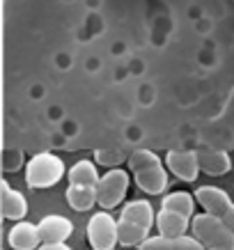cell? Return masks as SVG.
Instances as JSON below:
<instances>
[{"label":"cell","mask_w":234,"mask_h":250,"mask_svg":"<svg viewBox=\"0 0 234 250\" xmlns=\"http://www.w3.org/2000/svg\"><path fill=\"white\" fill-rule=\"evenodd\" d=\"M128 170L133 172L138 188L147 195H161L168 186V172L161 159L149 149H138L128 156Z\"/></svg>","instance_id":"cell-1"},{"label":"cell","mask_w":234,"mask_h":250,"mask_svg":"<svg viewBox=\"0 0 234 250\" xmlns=\"http://www.w3.org/2000/svg\"><path fill=\"white\" fill-rule=\"evenodd\" d=\"M191 232L204 248H227L234 241V232L227 228L223 218L213 213H193L191 216Z\"/></svg>","instance_id":"cell-2"},{"label":"cell","mask_w":234,"mask_h":250,"mask_svg":"<svg viewBox=\"0 0 234 250\" xmlns=\"http://www.w3.org/2000/svg\"><path fill=\"white\" fill-rule=\"evenodd\" d=\"M62 177H64V163L55 154H35L25 166V184L30 188H51Z\"/></svg>","instance_id":"cell-3"},{"label":"cell","mask_w":234,"mask_h":250,"mask_svg":"<svg viewBox=\"0 0 234 250\" xmlns=\"http://www.w3.org/2000/svg\"><path fill=\"white\" fill-rule=\"evenodd\" d=\"M128 190V172L122 167H110L97 182V205L101 209H115Z\"/></svg>","instance_id":"cell-4"},{"label":"cell","mask_w":234,"mask_h":250,"mask_svg":"<svg viewBox=\"0 0 234 250\" xmlns=\"http://www.w3.org/2000/svg\"><path fill=\"white\" fill-rule=\"evenodd\" d=\"M87 241L92 250H113L117 246V220L108 211L94 213L87 223Z\"/></svg>","instance_id":"cell-5"},{"label":"cell","mask_w":234,"mask_h":250,"mask_svg":"<svg viewBox=\"0 0 234 250\" xmlns=\"http://www.w3.org/2000/svg\"><path fill=\"white\" fill-rule=\"evenodd\" d=\"M166 166L168 170L181 179V182H195L200 174V166H197V156L191 149H170L166 154Z\"/></svg>","instance_id":"cell-6"},{"label":"cell","mask_w":234,"mask_h":250,"mask_svg":"<svg viewBox=\"0 0 234 250\" xmlns=\"http://www.w3.org/2000/svg\"><path fill=\"white\" fill-rule=\"evenodd\" d=\"M42 243H64L74 232V223L64 216H44L37 223Z\"/></svg>","instance_id":"cell-7"},{"label":"cell","mask_w":234,"mask_h":250,"mask_svg":"<svg viewBox=\"0 0 234 250\" xmlns=\"http://www.w3.org/2000/svg\"><path fill=\"white\" fill-rule=\"evenodd\" d=\"M195 200L204 211L213 213V216H218V218H223V213L232 207L230 195H227L223 188H218V186H200V188L195 190Z\"/></svg>","instance_id":"cell-8"},{"label":"cell","mask_w":234,"mask_h":250,"mask_svg":"<svg viewBox=\"0 0 234 250\" xmlns=\"http://www.w3.org/2000/svg\"><path fill=\"white\" fill-rule=\"evenodd\" d=\"M138 250H204V246L195 236H147L145 241L138 243Z\"/></svg>","instance_id":"cell-9"},{"label":"cell","mask_w":234,"mask_h":250,"mask_svg":"<svg viewBox=\"0 0 234 250\" xmlns=\"http://www.w3.org/2000/svg\"><path fill=\"white\" fill-rule=\"evenodd\" d=\"M195 156H197L200 172L209 174V177H223V174H227L230 167H232L230 154L223 152V149H197Z\"/></svg>","instance_id":"cell-10"},{"label":"cell","mask_w":234,"mask_h":250,"mask_svg":"<svg viewBox=\"0 0 234 250\" xmlns=\"http://www.w3.org/2000/svg\"><path fill=\"white\" fill-rule=\"evenodd\" d=\"M0 209L7 220H23L28 213V200L7 182H0Z\"/></svg>","instance_id":"cell-11"},{"label":"cell","mask_w":234,"mask_h":250,"mask_svg":"<svg viewBox=\"0 0 234 250\" xmlns=\"http://www.w3.org/2000/svg\"><path fill=\"white\" fill-rule=\"evenodd\" d=\"M7 241L14 250H37L42 239H39V229L35 223L16 220V225L9 229Z\"/></svg>","instance_id":"cell-12"},{"label":"cell","mask_w":234,"mask_h":250,"mask_svg":"<svg viewBox=\"0 0 234 250\" xmlns=\"http://www.w3.org/2000/svg\"><path fill=\"white\" fill-rule=\"evenodd\" d=\"M154 223L159 228V234L170 236V239L186 234V229L191 228V218H186V216H181L177 211H170V209H163V207H161L159 216L154 218Z\"/></svg>","instance_id":"cell-13"},{"label":"cell","mask_w":234,"mask_h":250,"mask_svg":"<svg viewBox=\"0 0 234 250\" xmlns=\"http://www.w3.org/2000/svg\"><path fill=\"white\" fill-rule=\"evenodd\" d=\"M154 209L147 200H133V202H128L124 205L120 213V220H131V223H136V225H143V228H149L154 225Z\"/></svg>","instance_id":"cell-14"},{"label":"cell","mask_w":234,"mask_h":250,"mask_svg":"<svg viewBox=\"0 0 234 250\" xmlns=\"http://www.w3.org/2000/svg\"><path fill=\"white\" fill-rule=\"evenodd\" d=\"M67 202L74 211H87L97 205V186H83V184H69Z\"/></svg>","instance_id":"cell-15"},{"label":"cell","mask_w":234,"mask_h":250,"mask_svg":"<svg viewBox=\"0 0 234 250\" xmlns=\"http://www.w3.org/2000/svg\"><path fill=\"white\" fill-rule=\"evenodd\" d=\"M149 236V228L136 225L131 220H117V243L122 246H138Z\"/></svg>","instance_id":"cell-16"},{"label":"cell","mask_w":234,"mask_h":250,"mask_svg":"<svg viewBox=\"0 0 234 250\" xmlns=\"http://www.w3.org/2000/svg\"><path fill=\"white\" fill-rule=\"evenodd\" d=\"M69 184H83V186H97L99 182V172L97 166L92 161H78L69 167Z\"/></svg>","instance_id":"cell-17"},{"label":"cell","mask_w":234,"mask_h":250,"mask_svg":"<svg viewBox=\"0 0 234 250\" xmlns=\"http://www.w3.org/2000/svg\"><path fill=\"white\" fill-rule=\"evenodd\" d=\"M163 209H170V211H177L181 216L191 218L193 211H195V197L191 195V193H184V190L170 193V195L163 197Z\"/></svg>","instance_id":"cell-18"},{"label":"cell","mask_w":234,"mask_h":250,"mask_svg":"<svg viewBox=\"0 0 234 250\" xmlns=\"http://www.w3.org/2000/svg\"><path fill=\"white\" fill-rule=\"evenodd\" d=\"M94 161L101 163V166L117 167L124 161V152H120V149H97L94 152Z\"/></svg>","instance_id":"cell-19"},{"label":"cell","mask_w":234,"mask_h":250,"mask_svg":"<svg viewBox=\"0 0 234 250\" xmlns=\"http://www.w3.org/2000/svg\"><path fill=\"white\" fill-rule=\"evenodd\" d=\"M37 250H71L67 243H39Z\"/></svg>","instance_id":"cell-20"},{"label":"cell","mask_w":234,"mask_h":250,"mask_svg":"<svg viewBox=\"0 0 234 250\" xmlns=\"http://www.w3.org/2000/svg\"><path fill=\"white\" fill-rule=\"evenodd\" d=\"M223 223H225L227 228H230V229L234 232V205L230 207V209H227L225 213H223Z\"/></svg>","instance_id":"cell-21"},{"label":"cell","mask_w":234,"mask_h":250,"mask_svg":"<svg viewBox=\"0 0 234 250\" xmlns=\"http://www.w3.org/2000/svg\"><path fill=\"white\" fill-rule=\"evenodd\" d=\"M204 250H227V248H204Z\"/></svg>","instance_id":"cell-22"},{"label":"cell","mask_w":234,"mask_h":250,"mask_svg":"<svg viewBox=\"0 0 234 250\" xmlns=\"http://www.w3.org/2000/svg\"><path fill=\"white\" fill-rule=\"evenodd\" d=\"M230 250H234V241H232V246H230Z\"/></svg>","instance_id":"cell-23"}]
</instances>
